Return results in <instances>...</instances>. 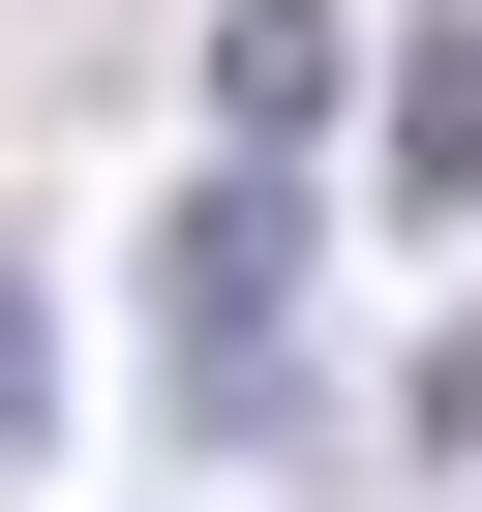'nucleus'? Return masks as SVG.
<instances>
[{"label": "nucleus", "mask_w": 482, "mask_h": 512, "mask_svg": "<svg viewBox=\"0 0 482 512\" xmlns=\"http://www.w3.org/2000/svg\"><path fill=\"white\" fill-rule=\"evenodd\" d=\"M61 422V302H31V241H0V452Z\"/></svg>", "instance_id": "obj_4"}, {"label": "nucleus", "mask_w": 482, "mask_h": 512, "mask_svg": "<svg viewBox=\"0 0 482 512\" xmlns=\"http://www.w3.org/2000/svg\"><path fill=\"white\" fill-rule=\"evenodd\" d=\"M151 332H181V422H241V392H272V332H302V181H272V151H211V181H181Z\"/></svg>", "instance_id": "obj_1"}, {"label": "nucleus", "mask_w": 482, "mask_h": 512, "mask_svg": "<svg viewBox=\"0 0 482 512\" xmlns=\"http://www.w3.org/2000/svg\"><path fill=\"white\" fill-rule=\"evenodd\" d=\"M392 211H482V0L392 61Z\"/></svg>", "instance_id": "obj_3"}, {"label": "nucleus", "mask_w": 482, "mask_h": 512, "mask_svg": "<svg viewBox=\"0 0 482 512\" xmlns=\"http://www.w3.org/2000/svg\"><path fill=\"white\" fill-rule=\"evenodd\" d=\"M332 91H362V0H211V151H272V181H302Z\"/></svg>", "instance_id": "obj_2"}]
</instances>
